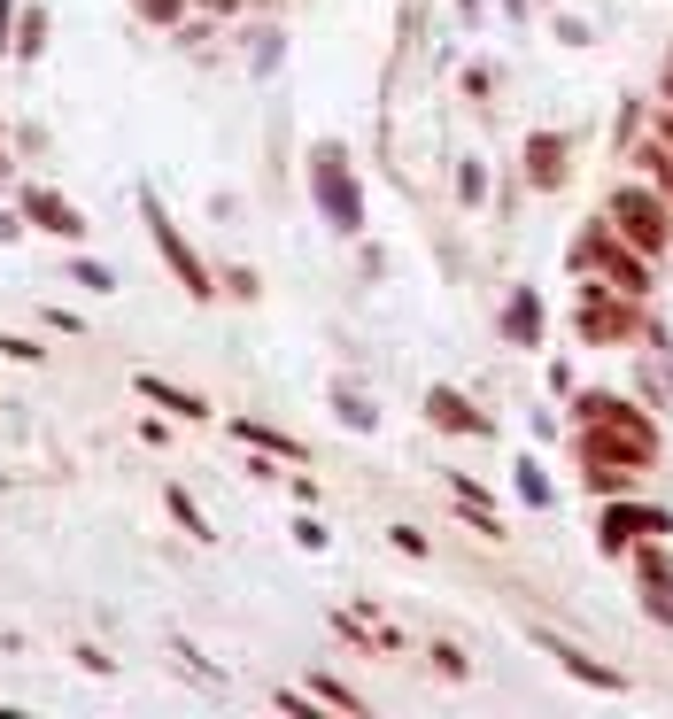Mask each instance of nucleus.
<instances>
[{
	"label": "nucleus",
	"instance_id": "7ed1b4c3",
	"mask_svg": "<svg viewBox=\"0 0 673 719\" xmlns=\"http://www.w3.org/2000/svg\"><path fill=\"white\" fill-rule=\"evenodd\" d=\"M612 217H619L627 232H635L643 248H658V240H666V225H658V209H650L643 194H619V202H612Z\"/></svg>",
	"mask_w": 673,
	"mask_h": 719
},
{
	"label": "nucleus",
	"instance_id": "f03ea898",
	"mask_svg": "<svg viewBox=\"0 0 673 719\" xmlns=\"http://www.w3.org/2000/svg\"><path fill=\"white\" fill-rule=\"evenodd\" d=\"M627 333H635V310H627V302H604V294L581 302V341H627Z\"/></svg>",
	"mask_w": 673,
	"mask_h": 719
},
{
	"label": "nucleus",
	"instance_id": "f257e3e1",
	"mask_svg": "<svg viewBox=\"0 0 673 719\" xmlns=\"http://www.w3.org/2000/svg\"><path fill=\"white\" fill-rule=\"evenodd\" d=\"M581 263H588V271H612V279H619V287H627V294L643 287V271L627 263V248H619V240H612V232H604V225H596V232H581Z\"/></svg>",
	"mask_w": 673,
	"mask_h": 719
},
{
	"label": "nucleus",
	"instance_id": "423d86ee",
	"mask_svg": "<svg viewBox=\"0 0 673 719\" xmlns=\"http://www.w3.org/2000/svg\"><path fill=\"white\" fill-rule=\"evenodd\" d=\"M434 418H441V426H465V433H480V418H472V410L457 403V395H434Z\"/></svg>",
	"mask_w": 673,
	"mask_h": 719
},
{
	"label": "nucleus",
	"instance_id": "39448f33",
	"mask_svg": "<svg viewBox=\"0 0 673 719\" xmlns=\"http://www.w3.org/2000/svg\"><path fill=\"white\" fill-rule=\"evenodd\" d=\"M240 441H256L271 457H294V449H302V441H287V433H271V426H240Z\"/></svg>",
	"mask_w": 673,
	"mask_h": 719
},
{
	"label": "nucleus",
	"instance_id": "0eeeda50",
	"mask_svg": "<svg viewBox=\"0 0 673 719\" xmlns=\"http://www.w3.org/2000/svg\"><path fill=\"white\" fill-rule=\"evenodd\" d=\"M511 341H534V294H519V302H511Z\"/></svg>",
	"mask_w": 673,
	"mask_h": 719
},
{
	"label": "nucleus",
	"instance_id": "1a4fd4ad",
	"mask_svg": "<svg viewBox=\"0 0 673 719\" xmlns=\"http://www.w3.org/2000/svg\"><path fill=\"white\" fill-rule=\"evenodd\" d=\"M666 140H673V124H666Z\"/></svg>",
	"mask_w": 673,
	"mask_h": 719
},
{
	"label": "nucleus",
	"instance_id": "20e7f679",
	"mask_svg": "<svg viewBox=\"0 0 673 719\" xmlns=\"http://www.w3.org/2000/svg\"><path fill=\"white\" fill-rule=\"evenodd\" d=\"M325 209H333L341 225L356 217V209H349V186H341V163H333V155H325Z\"/></svg>",
	"mask_w": 673,
	"mask_h": 719
},
{
	"label": "nucleus",
	"instance_id": "6e6552de",
	"mask_svg": "<svg viewBox=\"0 0 673 719\" xmlns=\"http://www.w3.org/2000/svg\"><path fill=\"white\" fill-rule=\"evenodd\" d=\"M519 495H527V503H542V511H550V480H542V472H534V464H519Z\"/></svg>",
	"mask_w": 673,
	"mask_h": 719
}]
</instances>
